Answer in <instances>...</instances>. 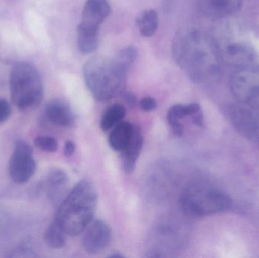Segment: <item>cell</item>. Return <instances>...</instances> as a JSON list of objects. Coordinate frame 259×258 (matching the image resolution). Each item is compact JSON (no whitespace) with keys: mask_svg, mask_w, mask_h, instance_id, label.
I'll list each match as a JSON object with an SVG mask.
<instances>
[{"mask_svg":"<svg viewBox=\"0 0 259 258\" xmlns=\"http://www.w3.org/2000/svg\"><path fill=\"white\" fill-rule=\"evenodd\" d=\"M174 59L196 82L216 80L223 62L217 42L200 32L178 33L174 39Z\"/></svg>","mask_w":259,"mask_h":258,"instance_id":"6da1fadb","label":"cell"},{"mask_svg":"<svg viewBox=\"0 0 259 258\" xmlns=\"http://www.w3.org/2000/svg\"><path fill=\"white\" fill-rule=\"evenodd\" d=\"M97 199L94 185L89 180H80L61 203L56 221L66 234L77 236L92 222Z\"/></svg>","mask_w":259,"mask_h":258,"instance_id":"7a4b0ae2","label":"cell"},{"mask_svg":"<svg viewBox=\"0 0 259 258\" xmlns=\"http://www.w3.org/2000/svg\"><path fill=\"white\" fill-rule=\"evenodd\" d=\"M127 71L116 59L103 56L91 58L83 68L87 86L100 101H109L124 92Z\"/></svg>","mask_w":259,"mask_h":258,"instance_id":"3957f363","label":"cell"},{"mask_svg":"<svg viewBox=\"0 0 259 258\" xmlns=\"http://www.w3.org/2000/svg\"><path fill=\"white\" fill-rule=\"evenodd\" d=\"M11 98L21 112L36 109L44 97L40 74L31 64L21 62L14 67L9 78Z\"/></svg>","mask_w":259,"mask_h":258,"instance_id":"277c9868","label":"cell"},{"mask_svg":"<svg viewBox=\"0 0 259 258\" xmlns=\"http://www.w3.org/2000/svg\"><path fill=\"white\" fill-rule=\"evenodd\" d=\"M183 209L188 215L203 217L220 213L231 209V198L214 189L192 188L181 198Z\"/></svg>","mask_w":259,"mask_h":258,"instance_id":"5b68a950","label":"cell"},{"mask_svg":"<svg viewBox=\"0 0 259 258\" xmlns=\"http://www.w3.org/2000/svg\"><path fill=\"white\" fill-rule=\"evenodd\" d=\"M231 90L240 106L259 111V69L249 65L240 67L231 78Z\"/></svg>","mask_w":259,"mask_h":258,"instance_id":"8992f818","label":"cell"},{"mask_svg":"<svg viewBox=\"0 0 259 258\" xmlns=\"http://www.w3.org/2000/svg\"><path fill=\"white\" fill-rule=\"evenodd\" d=\"M36 169L31 146L25 141H17L9 161L11 178L17 183H26L33 177Z\"/></svg>","mask_w":259,"mask_h":258,"instance_id":"52a82bcc","label":"cell"},{"mask_svg":"<svg viewBox=\"0 0 259 258\" xmlns=\"http://www.w3.org/2000/svg\"><path fill=\"white\" fill-rule=\"evenodd\" d=\"M217 42V41H216ZM223 61L240 67L249 65L253 59V51L243 39L230 36L224 42H218Z\"/></svg>","mask_w":259,"mask_h":258,"instance_id":"ba28073f","label":"cell"},{"mask_svg":"<svg viewBox=\"0 0 259 258\" xmlns=\"http://www.w3.org/2000/svg\"><path fill=\"white\" fill-rule=\"evenodd\" d=\"M112 239L110 227L101 220L92 221L86 228L82 245L89 254H98L109 245Z\"/></svg>","mask_w":259,"mask_h":258,"instance_id":"9c48e42d","label":"cell"},{"mask_svg":"<svg viewBox=\"0 0 259 258\" xmlns=\"http://www.w3.org/2000/svg\"><path fill=\"white\" fill-rule=\"evenodd\" d=\"M111 6L107 0H87L80 24L93 27L100 24L110 15Z\"/></svg>","mask_w":259,"mask_h":258,"instance_id":"30bf717a","label":"cell"},{"mask_svg":"<svg viewBox=\"0 0 259 258\" xmlns=\"http://www.w3.org/2000/svg\"><path fill=\"white\" fill-rule=\"evenodd\" d=\"M204 13L214 18H228L241 7L243 0H199Z\"/></svg>","mask_w":259,"mask_h":258,"instance_id":"8fae6325","label":"cell"},{"mask_svg":"<svg viewBox=\"0 0 259 258\" xmlns=\"http://www.w3.org/2000/svg\"><path fill=\"white\" fill-rule=\"evenodd\" d=\"M143 145V136L141 129L138 126H134V133L128 145L121 151V161L124 171L127 174L134 172L136 164L141 152Z\"/></svg>","mask_w":259,"mask_h":258,"instance_id":"7c38bea8","label":"cell"},{"mask_svg":"<svg viewBox=\"0 0 259 258\" xmlns=\"http://www.w3.org/2000/svg\"><path fill=\"white\" fill-rule=\"evenodd\" d=\"M46 115L53 124L61 127H71L74 123V113L65 101L54 99L47 103Z\"/></svg>","mask_w":259,"mask_h":258,"instance_id":"4fadbf2b","label":"cell"},{"mask_svg":"<svg viewBox=\"0 0 259 258\" xmlns=\"http://www.w3.org/2000/svg\"><path fill=\"white\" fill-rule=\"evenodd\" d=\"M200 111V106L197 103H191L186 106L179 104L172 106L167 112V119L174 134L181 137L184 133V127L180 122V120L187 116H193Z\"/></svg>","mask_w":259,"mask_h":258,"instance_id":"5bb4252c","label":"cell"},{"mask_svg":"<svg viewBox=\"0 0 259 258\" xmlns=\"http://www.w3.org/2000/svg\"><path fill=\"white\" fill-rule=\"evenodd\" d=\"M100 27H93L79 24L77 28V45L79 49L84 54L94 53L99 43Z\"/></svg>","mask_w":259,"mask_h":258,"instance_id":"9a60e30c","label":"cell"},{"mask_svg":"<svg viewBox=\"0 0 259 258\" xmlns=\"http://www.w3.org/2000/svg\"><path fill=\"white\" fill-rule=\"evenodd\" d=\"M134 126L128 122H120L117 124L110 136L109 142L110 146L115 151H121L128 145L133 133Z\"/></svg>","mask_w":259,"mask_h":258,"instance_id":"2e32d148","label":"cell"},{"mask_svg":"<svg viewBox=\"0 0 259 258\" xmlns=\"http://www.w3.org/2000/svg\"><path fill=\"white\" fill-rule=\"evenodd\" d=\"M137 24L141 35L150 37L155 34L158 29V13L153 9L145 10L137 18Z\"/></svg>","mask_w":259,"mask_h":258,"instance_id":"e0dca14e","label":"cell"},{"mask_svg":"<svg viewBox=\"0 0 259 258\" xmlns=\"http://www.w3.org/2000/svg\"><path fill=\"white\" fill-rule=\"evenodd\" d=\"M66 233L55 220L46 230L44 240L49 247L59 249L65 246L66 242Z\"/></svg>","mask_w":259,"mask_h":258,"instance_id":"ac0fdd59","label":"cell"},{"mask_svg":"<svg viewBox=\"0 0 259 258\" xmlns=\"http://www.w3.org/2000/svg\"><path fill=\"white\" fill-rule=\"evenodd\" d=\"M126 109L122 105L115 104L107 109L100 122V127L103 131H108L124 119Z\"/></svg>","mask_w":259,"mask_h":258,"instance_id":"d6986e66","label":"cell"},{"mask_svg":"<svg viewBox=\"0 0 259 258\" xmlns=\"http://www.w3.org/2000/svg\"><path fill=\"white\" fill-rule=\"evenodd\" d=\"M68 182V176L62 170L53 169L50 171L47 177V186L52 191L59 190L67 185Z\"/></svg>","mask_w":259,"mask_h":258,"instance_id":"ffe728a7","label":"cell"},{"mask_svg":"<svg viewBox=\"0 0 259 258\" xmlns=\"http://www.w3.org/2000/svg\"><path fill=\"white\" fill-rule=\"evenodd\" d=\"M137 56V48H134V46H127L118 51L115 59L129 69L131 65L135 62Z\"/></svg>","mask_w":259,"mask_h":258,"instance_id":"44dd1931","label":"cell"},{"mask_svg":"<svg viewBox=\"0 0 259 258\" xmlns=\"http://www.w3.org/2000/svg\"><path fill=\"white\" fill-rule=\"evenodd\" d=\"M34 144L41 151L45 152H56L58 149V142L50 136H38L34 139Z\"/></svg>","mask_w":259,"mask_h":258,"instance_id":"7402d4cb","label":"cell"},{"mask_svg":"<svg viewBox=\"0 0 259 258\" xmlns=\"http://www.w3.org/2000/svg\"><path fill=\"white\" fill-rule=\"evenodd\" d=\"M11 106L6 100L0 98V124L5 122L10 117Z\"/></svg>","mask_w":259,"mask_h":258,"instance_id":"603a6c76","label":"cell"},{"mask_svg":"<svg viewBox=\"0 0 259 258\" xmlns=\"http://www.w3.org/2000/svg\"><path fill=\"white\" fill-rule=\"evenodd\" d=\"M140 106L145 112H151L157 107L156 100L152 97H145L140 101Z\"/></svg>","mask_w":259,"mask_h":258,"instance_id":"cb8c5ba5","label":"cell"},{"mask_svg":"<svg viewBox=\"0 0 259 258\" xmlns=\"http://www.w3.org/2000/svg\"><path fill=\"white\" fill-rule=\"evenodd\" d=\"M250 139L259 144V111H255V121H254L253 130H252Z\"/></svg>","mask_w":259,"mask_h":258,"instance_id":"d4e9b609","label":"cell"},{"mask_svg":"<svg viewBox=\"0 0 259 258\" xmlns=\"http://www.w3.org/2000/svg\"><path fill=\"white\" fill-rule=\"evenodd\" d=\"M74 151H75V145L72 141H67L65 144V147H64V154L67 157L72 156L74 154Z\"/></svg>","mask_w":259,"mask_h":258,"instance_id":"484cf974","label":"cell"},{"mask_svg":"<svg viewBox=\"0 0 259 258\" xmlns=\"http://www.w3.org/2000/svg\"><path fill=\"white\" fill-rule=\"evenodd\" d=\"M192 117V121L196 125L202 126L203 125V115H202V111L195 114Z\"/></svg>","mask_w":259,"mask_h":258,"instance_id":"4316f807","label":"cell"},{"mask_svg":"<svg viewBox=\"0 0 259 258\" xmlns=\"http://www.w3.org/2000/svg\"><path fill=\"white\" fill-rule=\"evenodd\" d=\"M125 98L126 100L128 101V103H131V104H133V103L135 101V97L131 93L125 94Z\"/></svg>","mask_w":259,"mask_h":258,"instance_id":"83f0119b","label":"cell"},{"mask_svg":"<svg viewBox=\"0 0 259 258\" xmlns=\"http://www.w3.org/2000/svg\"><path fill=\"white\" fill-rule=\"evenodd\" d=\"M124 256L122 254H119V253H115V254H111L109 256V257H114V258H118V257H123Z\"/></svg>","mask_w":259,"mask_h":258,"instance_id":"f1b7e54d","label":"cell"}]
</instances>
